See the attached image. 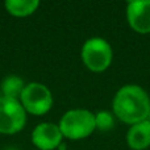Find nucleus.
<instances>
[{
	"mask_svg": "<svg viewBox=\"0 0 150 150\" xmlns=\"http://www.w3.org/2000/svg\"><path fill=\"white\" fill-rule=\"evenodd\" d=\"M150 96L137 84H125L117 90L112 100V113L124 124L130 125L148 120Z\"/></svg>",
	"mask_w": 150,
	"mask_h": 150,
	"instance_id": "nucleus-1",
	"label": "nucleus"
},
{
	"mask_svg": "<svg viewBox=\"0 0 150 150\" xmlns=\"http://www.w3.org/2000/svg\"><path fill=\"white\" fill-rule=\"evenodd\" d=\"M58 127L63 138L71 141L84 140L96 130L95 113L84 108L70 109L63 113Z\"/></svg>",
	"mask_w": 150,
	"mask_h": 150,
	"instance_id": "nucleus-2",
	"label": "nucleus"
},
{
	"mask_svg": "<svg viewBox=\"0 0 150 150\" xmlns=\"http://www.w3.org/2000/svg\"><path fill=\"white\" fill-rule=\"evenodd\" d=\"M80 58L86 67L92 73H103L111 66L113 50L107 40L101 37L88 38L80 50Z\"/></svg>",
	"mask_w": 150,
	"mask_h": 150,
	"instance_id": "nucleus-3",
	"label": "nucleus"
},
{
	"mask_svg": "<svg viewBox=\"0 0 150 150\" xmlns=\"http://www.w3.org/2000/svg\"><path fill=\"white\" fill-rule=\"evenodd\" d=\"M52 91L45 84L38 82H30L25 84L20 96V103L26 113L33 116H42L47 113L53 107Z\"/></svg>",
	"mask_w": 150,
	"mask_h": 150,
	"instance_id": "nucleus-4",
	"label": "nucleus"
},
{
	"mask_svg": "<svg viewBox=\"0 0 150 150\" xmlns=\"http://www.w3.org/2000/svg\"><path fill=\"white\" fill-rule=\"evenodd\" d=\"M26 124V112L20 100L0 96V133L15 134L24 129Z\"/></svg>",
	"mask_w": 150,
	"mask_h": 150,
	"instance_id": "nucleus-5",
	"label": "nucleus"
},
{
	"mask_svg": "<svg viewBox=\"0 0 150 150\" xmlns=\"http://www.w3.org/2000/svg\"><path fill=\"white\" fill-rule=\"evenodd\" d=\"M127 21L138 34L150 33V0H133L127 4Z\"/></svg>",
	"mask_w": 150,
	"mask_h": 150,
	"instance_id": "nucleus-6",
	"label": "nucleus"
},
{
	"mask_svg": "<svg viewBox=\"0 0 150 150\" xmlns=\"http://www.w3.org/2000/svg\"><path fill=\"white\" fill-rule=\"evenodd\" d=\"M63 136L58 124L41 122L32 132V142L40 150H54L62 144Z\"/></svg>",
	"mask_w": 150,
	"mask_h": 150,
	"instance_id": "nucleus-7",
	"label": "nucleus"
},
{
	"mask_svg": "<svg viewBox=\"0 0 150 150\" xmlns=\"http://www.w3.org/2000/svg\"><path fill=\"white\" fill-rule=\"evenodd\" d=\"M125 141L132 150H146L150 148V121L144 120L129 127Z\"/></svg>",
	"mask_w": 150,
	"mask_h": 150,
	"instance_id": "nucleus-8",
	"label": "nucleus"
},
{
	"mask_svg": "<svg viewBox=\"0 0 150 150\" xmlns=\"http://www.w3.org/2000/svg\"><path fill=\"white\" fill-rule=\"evenodd\" d=\"M4 7L9 15L15 17H28L40 7L38 0H7Z\"/></svg>",
	"mask_w": 150,
	"mask_h": 150,
	"instance_id": "nucleus-9",
	"label": "nucleus"
},
{
	"mask_svg": "<svg viewBox=\"0 0 150 150\" xmlns=\"http://www.w3.org/2000/svg\"><path fill=\"white\" fill-rule=\"evenodd\" d=\"M25 87V83L17 75H8L3 79L0 84V96L20 100V96Z\"/></svg>",
	"mask_w": 150,
	"mask_h": 150,
	"instance_id": "nucleus-10",
	"label": "nucleus"
},
{
	"mask_svg": "<svg viewBox=\"0 0 150 150\" xmlns=\"http://www.w3.org/2000/svg\"><path fill=\"white\" fill-rule=\"evenodd\" d=\"M96 129L100 132H108L115 127V116L109 111H99L95 113Z\"/></svg>",
	"mask_w": 150,
	"mask_h": 150,
	"instance_id": "nucleus-11",
	"label": "nucleus"
},
{
	"mask_svg": "<svg viewBox=\"0 0 150 150\" xmlns=\"http://www.w3.org/2000/svg\"><path fill=\"white\" fill-rule=\"evenodd\" d=\"M5 150H17V149H16V148H13V146H8V148L5 149Z\"/></svg>",
	"mask_w": 150,
	"mask_h": 150,
	"instance_id": "nucleus-12",
	"label": "nucleus"
},
{
	"mask_svg": "<svg viewBox=\"0 0 150 150\" xmlns=\"http://www.w3.org/2000/svg\"><path fill=\"white\" fill-rule=\"evenodd\" d=\"M148 120L150 121V107H149V115H148Z\"/></svg>",
	"mask_w": 150,
	"mask_h": 150,
	"instance_id": "nucleus-13",
	"label": "nucleus"
}]
</instances>
